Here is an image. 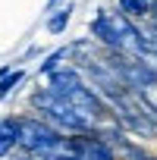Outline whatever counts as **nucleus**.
<instances>
[{
	"label": "nucleus",
	"mask_w": 157,
	"mask_h": 160,
	"mask_svg": "<svg viewBox=\"0 0 157 160\" xmlns=\"http://www.w3.org/2000/svg\"><path fill=\"white\" fill-rule=\"evenodd\" d=\"M47 91L53 98H60L63 104H69L75 113H82L88 122H94L98 132L104 129V122H113L107 104L98 98V91L85 82V75L75 66H60L57 72H50L47 75Z\"/></svg>",
	"instance_id": "f257e3e1"
},
{
	"label": "nucleus",
	"mask_w": 157,
	"mask_h": 160,
	"mask_svg": "<svg viewBox=\"0 0 157 160\" xmlns=\"http://www.w3.org/2000/svg\"><path fill=\"white\" fill-rule=\"evenodd\" d=\"M32 107L41 113L38 119H44L47 126H53L63 135H91V132H98L94 122H88L82 113H75L69 104H63L60 98H53L47 88H41V91L32 94Z\"/></svg>",
	"instance_id": "f03ea898"
},
{
	"label": "nucleus",
	"mask_w": 157,
	"mask_h": 160,
	"mask_svg": "<svg viewBox=\"0 0 157 160\" xmlns=\"http://www.w3.org/2000/svg\"><path fill=\"white\" fill-rule=\"evenodd\" d=\"M63 132H57L53 126H47L38 116H22V138L19 148L28 154V160H53L63 148Z\"/></svg>",
	"instance_id": "7ed1b4c3"
},
{
	"label": "nucleus",
	"mask_w": 157,
	"mask_h": 160,
	"mask_svg": "<svg viewBox=\"0 0 157 160\" xmlns=\"http://www.w3.org/2000/svg\"><path fill=\"white\" fill-rule=\"evenodd\" d=\"M119 160L113 144L101 135V132H91V135H66L63 138V148L53 160Z\"/></svg>",
	"instance_id": "20e7f679"
},
{
	"label": "nucleus",
	"mask_w": 157,
	"mask_h": 160,
	"mask_svg": "<svg viewBox=\"0 0 157 160\" xmlns=\"http://www.w3.org/2000/svg\"><path fill=\"white\" fill-rule=\"evenodd\" d=\"M101 135L113 144V151H116V157L119 160H157L148 148H141V144H135V141H129L126 138V132L116 126V122H110V126H104L101 129Z\"/></svg>",
	"instance_id": "39448f33"
},
{
	"label": "nucleus",
	"mask_w": 157,
	"mask_h": 160,
	"mask_svg": "<svg viewBox=\"0 0 157 160\" xmlns=\"http://www.w3.org/2000/svg\"><path fill=\"white\" fill-rule=\"evenodd\" d=\"M19 138H22V116H3L0 119V160L19 148Z\"/></svg>",
	"instance_id": "423d86ee"
},
{
	"label": "nucleus",
	"mask_w": 157,
	"mask_h": 160,
	"mask_svg": "<svg viewBox=\"0 0 157 160\" xmlns=\"http://www.w3.org/2000/svg\"><path fill=\"white\" fill-rule=\"evenodd\" d=\"M154 10H157V0H116V13L126 16L129 22H135V25L148 22L154 16Z\"/></svg>",
	"instance_id": "0eeeda50"
},
{
	"label": "nucleus",
	"mask_w": 157,
	"mask_h": 160,
	"mask_svg": "<svg viewBox=\"0 0 157 160\" xmlns=\"http://www.w3.org/2000/svg\"><path fill=\"white\" fill-rule=\"evenodd\" d=\"M69 19H72V0H66V3H63L60 10H53V13L47 16V32H50V35H60V32H66Z\"/></svg>",
	"instance_id": "6e6552de"
},
{
	"label": "nucleus",
	"mask_w": 157,
	"mask_h": 160,
	"mask_svg": "<svg viewBox=\"0 0 157 160\" xmlns=\"http://www.w3.org/2000/svg\"><path fill=\"white\" fill-rule=\"evenodd\" d=\"M22 78H25V72H22V69H10L3 78H0V101H7V98L13 94V88L22 82Z\"/></svg>",
	"instance_id": "1a4fd4ad"
},
{
	"label": "nucleus",
	"mask_w": 157,
	"mask_h": 160,
	"mask_svg": "<svg viewBox=\"0 0 157 160\" xmlns=\"http://www.w3.org/2000/svg\"><path fill=\"white\" fill-rule=\"evenodd\" d=\"M66 57H69V47H60V50H53V53H50V57L41 63V69H38V72H41V75H50V72H57V69H60V63H63Z\"/></svg>",
	"instance_id": "9d476101"
},
{
	"label": "nucleus",
	"mask_w": 157,
	"mask_h": 160,
	"mask_svg": "<svg viewBox=\"0 0 157 160\" xmlns=\"http://www.w3.org/2000/svg\"><path fill=\"white\" fill-rule=\"evenodd\" d=\"M57 7H60V0H47V10H50V13H53Z\"/></svg>",
	"instance_id": "9b49d317"
}]
</instances>
